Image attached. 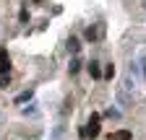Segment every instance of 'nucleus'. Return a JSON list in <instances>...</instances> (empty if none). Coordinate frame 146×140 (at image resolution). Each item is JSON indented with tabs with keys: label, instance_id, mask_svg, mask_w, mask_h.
<instances>
[{
	"label": "nucleus",
	"instance_id": "1",
	"mask_svg": "<svg viewBox=\"0 0 146 140\" xmlns=\"http://www.w3.org/2000/svg\"><path fill=\"white\" fill-rule=\"evenodd\" d=\"M84 130H86V137H99V132H102V127H99V114H91L89 125Z\"/></svg>",
	"mask_w": 146,
	"mask_h": 140
},
{
	"label": "nucleus",
	"instance_id": "2",
	"mask_svg": "<svg viewBox=\"0 0 146 140\" xmlns=\"http://www.w3.org/2000/svg\"><path fill=\"white\" fill-rule=\"evenodd\" d=\"M11 70V55L8 49H0V73H8Z\"/></svg>",
	"mask_w": 146,
	"mask_h": 140
},
{
	"label": "nucleus",
	"instance_id": "3",
	"mask_svg": "<svg viewBox=\"0 0 146 140\" xmlns=\"http://www.w3.org/2000/svg\"><path fill=\"white\" fill-rule=\"evenodd\" d=\"M89 75H91V78H102V70H99V62H94V60L89 62Z\"/></svg>",
	"mask_w": 146,
	"mask_h": 140
},
{
	"label": "nucleus",
	"instance_id": "4",
	"mask_svg": "<svg viewBox=\"0 0 146 140\" xmlns=\"http://www.w3.org/2000/svg\"><path fill=\"white\" fill-rule=\"evenodd\" d=\"M110 140H131V130H117Z\"/></svg>",
	"mask_w": 146,
	"mask_h": 140
},
{
	"label": "nucleus",
	"instance_id": "5",
	"mask_svg": "<svg viewBox=\"0 0 146 140\" xmlns=\"http://www.w3.org/2000/svg\"><path fill=\"white\" fill-rule=\"evenodd\" d=\"M97 37H99V29H97V26H89V29H86V39H89V42H94Z\"/></svg>",
	"mask_w": 146,
	"mask_h": 140
},
{
	"label": "nucleus",
	"instance_id": "6",
	"mask_svg": "<svg viewBox=\"0 0 146 140\" xmlns=\"http://www.w3.org/2000/svg\"><path fill=\"white\" fill-rule=\"evenodd\" d=\"M68 49L73 52V55H76V52H78V39H73V37H70V42H68Z\"/></svg>",
	"mask_w": 146,
	"mask_h": 140
},
{
	"label": "nucleus",
	"instance_id": "7",
	"mask_svg": "<svg viewBox=\"0 0 146 140\" xmlns=\"http://www.w3.org/2000/svg\"><path fill=\"white\" fill-rule=\"evenodd\" d=\"M29 99H31V91H24L21 96L16 99V104H24V101H29Z\"/></svg>",
	"mask_w": 146,
	"mask_h": 140
},
{
	"label": "nucleus",
	"instance_id": "8",
	"mask_svg": "<svg viewBox=\"0 0 146 140\" xmlns=\"http://www.w3.org/2000/svg\"><path fill=\"white\" fill-rule=\"evenodd\" d=\"M102 75H104V78H112V75H115V65H107Z\"/></svg>",
	"mask_w": 146,
	"mask_h": 140
},
{
	"label": "nucleus",
	"instance_id": "9",
	"mask_svg": "<svg viewBox=\"0 0 146 140\" xmlns=\"http://www.w3.org/2000/svg\"><path fill=\"white\" fill-rule=\"evenodd\" d=\"M78 65H81L78 60H70V65H68V70H70V73H78Z\"/></svg>",
	"mask_w": 146,
	"mask_h": 140
},
{
	"label": "nucleus",
	"instance_id": "10",
	"mask_svg": "<svg viewBox=\"0 0 146 140\" xmlns=\"http://www.w3.org/2000/svg\"><path fill=\"white\" fill-rule=\"evenodd\" d=\"M8 83H11V78H8L5 73H0V86H3V88H8Z\"/></svg>",
	"mask_w": 146,
	"mask_h": 140
},
{
	"label": "nucleus",
	"instance_id": "11",
	"mask_svg": "<svg viewBox=\"0 0 146 140\" xmlns=\"http://www.w3.org/2000/svg\"><path fill=\"white\" fill-rule=\"evenodd\" d=\"M18 18H21V24H26V21H29V10L24 8V10H21V16H18Z\"/></svg>",
	"mask_w": 146,
	"mask_h": 140
}]
</instances>
